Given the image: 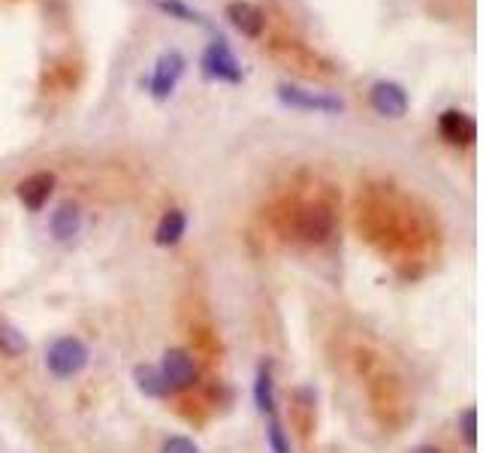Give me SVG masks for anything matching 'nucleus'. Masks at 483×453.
<instances>
[{
  "label": "nucleus",
  "instance_id": "f257e3e1",
  "mask_svg": "<svg viewBox=\"0 0 483 453\" xmlns=\"http://www.w3.org/2000/svg\"><path fill=\"white\" fill-rule=\"evenodd\" d=\"M200 70H203V76L211 79V82H224V85H239L242 76H245L239 58L233 55V49L226 46L224 36H215V40L203 49Z\"/></svg>",
  "mask_w": 483,
  "mask_h": 453
},
{
  "label": "nucleus",
  "instance_id": "f03ea898",
  "mask_svg": "<svg viewBox=\"0 0 483 453\" xmlns=\"http://www.w3.org/2000/svg\"><path fill=\"white\" fill-rule=\"evenodd\" d=\"M46 366L55 378H73L88 366V348L76 335H61L46 350Z\"/></svg>",
  "mask_w": 483,
  "mask_h": 453
},
{
  "label": "nucleus",
  "instance_id": "7ed1b4c3",
  "mask_svg": "<svg viewBox=\"0 0 483 453\" xmlns=\"http://www.w3.org/2000/svg\"><path fill=\"white\" fill-rule=\"evenodd\" d=\"M278 100H281L288 109H296V112H320V115H339L345 112V100L333 97V94H320V91H309V88L299 85H278Z\"/></svg>",
  "mask_w": 483,
  "mask_h": 453
},
{
  "label": "nucleus",
  "instance_id": "20e7f679",
  "mask_svg": "<svg viewBox=\"0 0 483 453\" xmlns=\"http://www.w3.org/2000/svg\"><path fill=\"white\" fill-rule=\"evenodd\" d=\"M185 67H188V61H185V55H181L179 49H170V52L160 55L157 64H155V73H151V79H149L151 97H155V100H170V94L179 88L181 76H185Z\"/></svg>",
  "mask_w": 483,
  "mask_h": 453
},
{
  "label": "nucleus",
  "instance_id": "39448f33",
  "mask_svg": "<svg viewBox=\"0 0 483 453\" xmlns=\"http://www.w3.org/2000/svg\"><path fill=\"white\" fill-rule=\"evenodd\" d=\"M160 375L166 381V390H188L196 381V363L188 350L181 348H170L160 360Z\"/></svg>",
  "mask_w": 483,
  "mask_h": 453
},
{
  "label": "nucleus",
  "instance_id": "423d86ee",
  "mask_svg": "<svg viewBox=\"0 0 483 453\" xmlns=\"http://www.w3.org/2000/svg\"><path fill=\"white\" fill-rule=\"evenodd\" d=\"M369 104L378 115L384 119H402L408 115V91L399 82H390V79H380V82L372 85L369 91Z\"/></svg>",
  "mask_w": 483,
  "mask_h": 453
},
{
  "label": "nucleus",
  "instance_id": "0eeeda50",
  "mask_svg": "<svg viewBox=\"0 0 483 453\" xmlns=\"http://www.w3.org/2000/svg\"><path fill=\"white\" fill-rule=\"evenodd\" d=\"M333 233V211L324 203H311V206L299 209L296 215V236L305 242H324Z\"/></svg>",
  "mask_w": 483,
  "mask_h": 453
},
{
  "label": "nucleus",
  "instance_id": "6e6552de",
  "mask_svg": "<svg viewBox=\"0 0 483 453\" xmlns=\"http://www.w3.org/2000/svg\"><path fill=\"white\" fill-rule=\"evenodd\" d=\"M438 130H441V136L453 145H472L478 140V124H474L472 115L459 112V109H448V112H441V119H438Z\"/></svg>",
  "mask_w": 483,
  "mask_h": 453
},
{
  "label": "nucleus",
  "instance_id": "1a4fd4ad",
  "mask_svg": "<svg viewBox=\"0 0 483 453\" xmlns=\"http://www.w3.org/2000/svg\"><path fill=\"white\" fill-rule=\"evenodd\" d=\"M52 191H55V173H34L19 185V200L25 203V209L40 211L49 203Z\"/></svg>",
  "mask_w": 483,
  "mask_h": 453
},
{
  "label": "nucleus",
  "instance_id": "9d476101",
  "mask_svg": "<svg viewBox=\"0 0 483 453\" xmlns=\"http://www.w3.org/2000/svg\"><path fill=\"white\" fill-rule=\"evenodd\" d=\"M226 19H230V25L236 27L242 36H260L263 21H266L257 6L248 4V0H230V4H226Z\"/></svg>",
  "mask_w": 483,
  "mask_h": 453
},
{
  "label": "nucleus",
  "instance_id": "9b49d317",
  "mask_svg": "<svg viewBox=\"0 0 483 453\" xmlns=\"http://www.w3.org/2000/svg\"><path fill=\"white\" fill-rule=\"evenodd\" d=\"M49 226H52L55 239L67 242V239H73L79 233V226H82V211H79L76 203H61V206L52 211V221H49Z\"/></svg>",
  "mask_w": 483,
  "mask_h": 453
},
{
  "label": "nucleus",
  "instance_id": "f8f14e48",
  "mask_svg": "<svg viewBox=\"0 0 483 453\" xmlns=\"http://www.w3.org/2000/svg\"><path fill=\"white\" fill-rule=\"evenodd\" d=\"M185 230H188L185 211H181V209H170V211H164V218H160L157 230H155V242L160 248H172V245L181 242Z\"/></svg>",
  "mask_w": 483,
  "mask_h": 453
},
{
  "label": "nucleus",
  "instance_id": "ddd939ff",
  "mask_svg": "<svg viewBox=\"0 0 483 453\" xmlns=\"http://www.w3.org/2000/svg\"><path fill=\"white\" fill-rule=\"evenodd\" d=\"M134 378H136V387L145 393V396H166V381H164V375H160V369L157 366H136L134 369Z\"/></svg>",
  "mask_w": 483,
  "mask_h": 453
},
{
  "label": "nucleus",
  "instance_id": "4468645a",
  "mask_svg": "<svg viewBox=\"0 0 483 453\" xmlns=\"http://www.w3.org/2000/svg\"><path fill=\"white\" fill-rule=\"evenodd\" d=\"M254 402H257L260 414H272L275 411V387H272V372H269V366H263L257 372V384H254Z\"/></svg>",
  "mask_w": 483,
  "mask_h": 453
},
{
  "label": "nucleus",
  "instance_id": "2eb2a0df",
  "mask_svg": "<svg viewBox=\"0 0 483 453\" xmlns=\"http://www.w3.org/2000/svg\"><path fill=\"white\" fill-rule=\"evenodd\" d=\"M27 350V339L19 326H12L10 320H0V354L6 357H21Z\"/></svg>",
  "mask_w": 483,
  "mask_h": 453
},
{
  "label": "nucleus",
  "instance_id": "dca6fc26",
  "mask_svg": "<svg viewBox=\"0 0 483 453\" xmlns=\"http://www.w3.org/2000/svg\"><path fill=\"white\" fill-rule=\"evenodd\" d=\"M157 10H164L166 16L179 19V21H188V25H209L203 12H196L194 6H188L185 0H155Z\"/></svg>",
  "mask_w": 483,
  "mask_h": 453
},
{
  "label": "nucleus",
  "instance_id": "f3484780",
  "mask_svg": "<svg viewBox=\"0 0 483 453\" xmlns=\"http://www.w3.org/2000/svg\"><path fill=\"white\" fill-rule=\"evenodd\" d=\"M459 429H463L468 448H474V444H478V411H474V408H465V411L459 414Z\"/></svg>",
  "mask_w": 483,
  "mask_h": 453
},
{
  "label": "nucleus",
  "instance_id": "a211bd4d",
  "mask_svg": "<svg viewBox=\"0 0 483 453\" xmlns=\"http://www.w3.org/2000/svg\"><path fill=\"white\" fill-rule=\"evenodd\" d=\"M160 453H200V448L185 435H170L164 444H160Z\"/></svg>",
  "mask_w": 483,
  "mask_h": 453
},
{
  "label": "nucleus",
  "instance_id": "6ab92c4d",
  "mask_svg": "<svg viewBox=\"0 0 483 453\" xmlns=\"http://www.w3.org/2000/svg\"><path fill=\"white\" fill-rule=\"evenodd\" d=\"M269 444H272L275 453H290L288 435H284V429H281V423H278V420H269Z\"/></svg>",
  "mask_w": 483,
  "mask_h": 453
},
{
  "label": "nucleus",
  "instance_id": "aec40b11",
  "mask_svg": "<svg viewBox=\"0 0 483 453\" xmlns=\"http://www.w3.org/2000/svg\"><path fill=\"white\" fill-rule=\"evenodd\" d=\"M414 453H441L438 448H432V444H423V448H417Z\"/></svg>",
  "mask_w": 483,
  "mask_h": 453
}]
</instances>
